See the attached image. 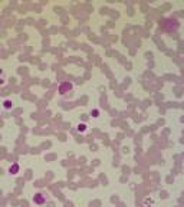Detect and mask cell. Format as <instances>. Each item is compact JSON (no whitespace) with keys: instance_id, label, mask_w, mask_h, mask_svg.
<instances>
[{"instance_id":"obj_1","label":"cell","mask_w":184,"mask_h":207,"mask_svg":"<svg viewBox=\"0 0 184 207\" xmlns=\"http://www.w3.org/2000/svg\"><path fill=\"white\" fill-rule=\"evenodd\" d=\"M72 84H69V82H65V84H61V86H59V92H61L62 95H65L66 92H69L72 89Z\"/></svg>"},{"instance_id":"obj_2","label":"cell","mask_w":184,"mask_h":207,"mask_svg":"<svg viewBox=\"0 0 184 207\" xmlns=\"http://www.w3.org/2000/svg\"><path fill=\"white\" fill-rule=\"evenodd\" d=\"M33 201H35L36 204H43V203H45V196H43V194H41V193L35 194Z\"/></svg>"},{"instance_id":"obj_3","label":"cell","mask_w":184,"mask_h":207,"mask_svg":"<svg viewBox=\"0 0 184 207\" xmlns=\"http://www.w3.org/2000/svg\"><path fill=\"white\" fill-rule=\"evenodd\" d=\"M9 171H10L12 174H17L19 173V164H13V166H10Z\"/></svg>"},{"instance_id":"obj_4","label":"cell","mask_w":184,"mask_h":207,"mask_svg":"<svg viewBox=\"0 0 184 207\" xmlns=\"http://www.w3.org/2000/svg\"><path fill=\"white\" fill-rule=\"evenodd\" d=\"M78 131H81V133L86 131V125H85V124H79V125H78Z\"/></svg>"},{"instance_id":"obj_5","label":"cell","mask_w":184,"mask_h":207,"mask_svg":"<svg viewBox=\"0 0 184 207\" xmlns=\"http://www.w3.org/2000/svg\"><path fill=\"white\" fill-rule=\"evenodd\" d=\"M4 106H6V108H10V106H12V102H10V101H4Z\"/></svg>"}]
</instances>
